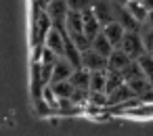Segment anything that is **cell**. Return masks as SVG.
Masks as SVG:
<instances>
[{
	"label": "cell",
	"mask_w": 153,
	"mask_h": 136,
	"mask_svg": "<svg viewBox=\"0 0 153 136\" xmlns=\"http://www.w3.org/2000/svg\"><path fill=\"white\" fill-rule=\"evenodd\" d=\"M46 11L53 19V25L67 34V15H69V2L67 0H51L46 4Z\"/></svg>",
	"instance_id": "obj_1"
},
{
	"label": "cell",
	"mask_w": 153,
	"mask_h": 136,
	"mask_svg": "<svg viewBox=\"0 0 153 136\" xmlns=\"http://www.w3.org/2000/svg\"><path fill=\"white\" fill-rule=\"evenodd\" d=\"M120 48H124L132 59H138L143 52H147L143 36H140V30H128L124 40H122V44H120Z\"/></svg>",
	"instance_id": "obj_2"
},
{
	"label": "cell",
	"mask_w": 153,
	"mask_h": 136,
	"mask_svg": "<svg viewBox=\"0 0 153 136\" xmlns=\"http://www.w3.org/2000/svg\"><path fill=\"white\" fill-rule=\"evenodd\" d=\"M82 67H86L88 71H99V69H107V57L101 55L99 50H94L92 46L82 50Z\"/></svg>",
	"instance_id": "obj_3"
},
{
	"label": "cell",
	"mask_w": 153,
	"mask_h": 136,
	"mask_svg": "<svg viewBox=\"0 0 153 136\" xmlns=\"http://www.w3.org/2000/svg\"><path fill=\"white\" fill-rule=\"evenodd\" d=\"M134 61H136V59H132L124 48H120V46H117V48L107 57V69H115V71H122V73H124V71L134 63Z\"/></svg>",
	"instance_id": "obj_4"
},
{
	"label": "cell",
	"mask_w": 153,
	"mask_h": 136,
	"mask_svg": "<svg viewBox=\"0 0 153 136\" xmlns=\"http://www.w3.org/2000/svg\"><path fill=\"white\" fill-rule=\"evenodd\" d=\"M109 96V105L113 107V105H128V103H132L134 98H136V94H134V90L130 88V84L128 82H124L122 86H117L113 92H109L107 94Z\"/></svg>",
	"instance_id": "obj_5"
},
{
	"label": "cell",
	"mask_w": 153,
	"mask_h": 136,
	"mask_svg": "<svg viewBox=\"0 0 153 136\" xmlns=\"http://www.w3.org/2000/svg\"><path fill=\"white\" fill-rule=\"evenodd\" d=\"M103 32H105V36L111 40V44L117 48L120 44H122V40H124V36H126V27H124V23L120 21V19H113V21H109V23H105L103 25Z\"/></svg>",
	"instance_id": "obj_6"
},
{
	"label": "cell",
	"mask_w": 153,
	"mask_h": 136,
	"mask_svg": "<svg viewBox=\"0 0 153 136\" xmlns=\"http://www.w3.org/2000/svg\"><path fill=\"white\" fill-rule=\"evenodd\" d=\"M82 17H84V34H86L88 40H92V38L103 30V23H101V19L97 17L94 9H86V11L82 13Z\"/></svg>",
	"instance_id": "obj_7"
},
{
	"label": "cell",
	"mask_w": 153,
	"mask_h": 136,
	"mask_svg": "<svg viewBox=\"0 0 153 136\" xmlns=\"http://www.w3.org/2000/svg\"><path fill=\"white\" fill-rule=\"evenodd\" d=\"M128 11H130V15L138 21V23H143L145 25V21H147V15H149V4L145 2V0H128V2L124 4Z\"/></svg>",
	"instance_id": "obj_8"
},
{
	"label": "cell",
	"mask_w": 153,
	"mask_h": 136,
	"mask_svg": "<svg viewBox=\"0 0 153 136\" xmlns=\"http://www.w3.org/2000/svg\"><path fill=\"white\" fill-rule=\"evenodd\" d=\"M74 69H76V65H74V63H69L65 57H59V59H57V63H55L53 80H51V82H57V80H69V78H71V73H74Z\"/></svg>",
	"instance_id": "obj_9"
},
{
	"label": "cell",
	"mask_w": 153,
	"mask_h": 136,
	"mask_svg": "<svg viewBox=\"0 0 153 136\" xmlns=\"http://www.w3.org/2000/svg\"><path fill=\"white\" fill-rule=\"evenodd\" d=\"M90 46H92L94 50H99L101 55H105V57H109V55L115 50V46L111 44V40L105 36V32H103V30H101V32H99V34L90 40Z\"/></svg>",
	"instance_id": "obj_10"
},
{
	"label": "cell",
	"mask_w": 153,
	"mask_h": 136,
	"mask_svg": "<svg viewBox=\"0 0 153 136\" xmlns=\"http://www.w3.org/2000/svg\"><path fill=\"white\" fill-rule=\"evenodd\" d=\"M69 82L74 84V88H88V90H90V71H88L86 67L80 65V67L74 69Z\"/></svg>",
	"instance_id": "obj_11"
},
{
	"label": "cell",
	"mask_w": 153,
	"mask_h": 136,
	"mask_svg": "<svg viewBox=\"0 0 153 136\" xmlns=\"http://www.w3.org/2000/svg\"><path fill=\"white\" fill-rule=\"evenodd\" d=\"M48 86H51V90L55 92V96H57L59 101H61V98H69L71 92H74V84H71L69 80H57V82H51Z\"/></svg>",
	"instance_id": "obj_12"
},
{
	"label": "cell",
	"mask_w": 153,
	"mask_h": 136,
	"mask_svg": "<svg viewBox=\"0 0 153 136\" xmlns=\"http://www.w3.org/2000/svg\"><path fill=\"white\" fill-rule=\"evenodd\" d=\"M136 63L140 65L143 75H145L147 80H151V82H153V55H151V52H143V55L136 59Z\"/></svg>",
	"instance_id": "obj_13"
},
{
	"label": "cell",
	"mask_w": 153,
	"mask_h": 136,
	"mask_svg": "<svg viewBox=\"0 0 153 136\" xmlns=\"http://www.w3.org/2000/svg\"><path fill=\"white\" fill-rule=\"evenodd\" d=\"M126 82V78H124V73L122 71H115V69H107V94L109 92H113L117 86H122Z\"/></svg>",
	"instance_id": "obj_14"
},
{
	"label": "cell",
	"mask_w": 153,
	"mask_h": 136,
	"mask_svg": "<svg viewBox=\"0 0 153 136\" xmlns=\"http://www.w3.org/2000/svg\"><path fill=\"white\" fill-rule=\"evenodd\" d=\"M69 2V9H74V11H86V9H92L94 7V2L97 0H67Z\"/></svg>",
	"instance_id": "obj_15"
},
{
	"label": "cell",
	"mask_w": 153,
	"mask_h": 136,
	"mask_svg": "<svg viewBox=\"0 0 153 136\" xmlns=\"http://www.w3.org/2000/svg\"><path fill=\"white\" fill-rule=\"evenodd\" d=\"M145 25H149V27H153V9L149 11V15H147V21H145Z\"/></svg>",
	"instance_id": "obj_16"
},
{
	"label": "cell",
	"mask_w": 153,
	"mask_h": 136,
	"mask_svg": "<svg viewBox=\"0 0 153 136\" xmlns=\"http://www.w3.org/2000/svg\"><path fill=\"white\" fill-rule=\"evenodd\" d=\"M151 55H153V52H151Z\"/></svg>",
	"instance_id": "obj_17"
}]
</instances>
